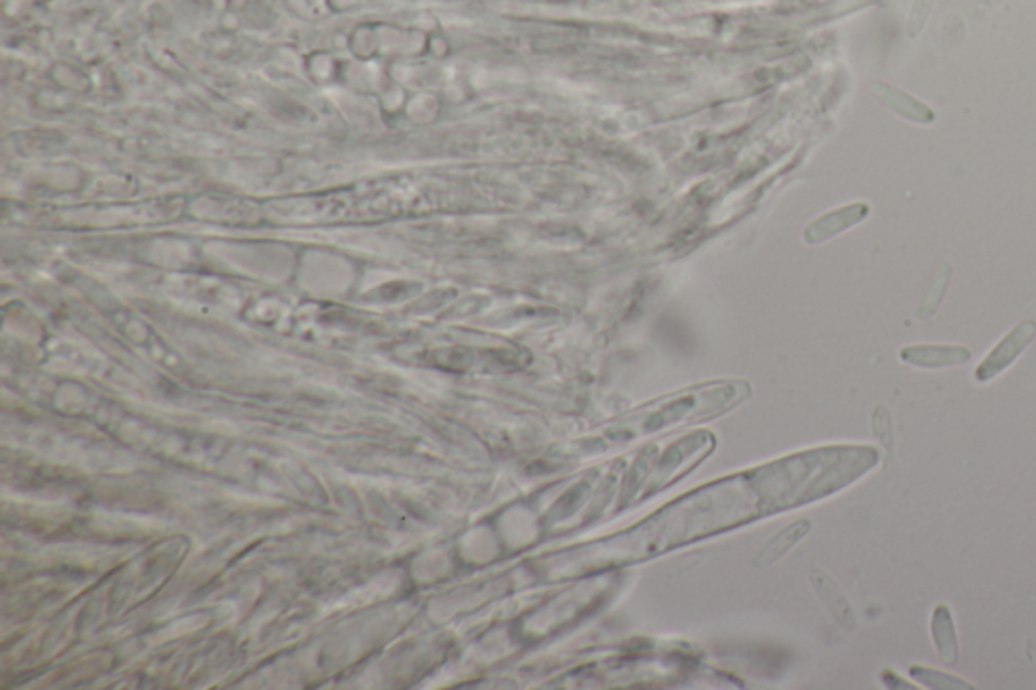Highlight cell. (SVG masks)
<instances>
[{
  "label": "cell",
  "mask_w": 1036,
  "mask_h": 690,
  "mask_svg": "<svg viewBox=\"0 0 1036 690\" xmlns=\"http://www.w3.org/2000/svg\"><path fill=\"white\" fill-rule=\"evenodd\" d=\"M1036 336V322L1024 320L1016 324L998 344L992 349V353L978 365L974 377L978 383H988L996 379L1000 373H1004L1008 367L1014 365V361L1028 349V344Z\"/></svg>",
  "instance_id": "cell-1"
},
{
  "label": "cell",
  "mask_w": 1036,
  "mask_h": 690,
  "mask_svg": "<svg viewBox=\"0 0 1036 690\" xmlns=\"http://www.w3.org/2000/svg\"><path fill=\"white\" fill-rule=\"evenodd\" d=\"M901 361L919 369H943L964 365L972 359V351L960 344H913L899 353Z\"/></svg>",
  "instance_id": "cell-2"
},
{
  "label": "cell",
  "mask_w": 1036,
  "mask_h": 690,
  "mask_svg": "<svg viewBox=\"0 0 1036 690\" xmlns=\"http://www.w3.org/2000/svg\"><path fill=\"white\" fill-rule=\"evenodd\" d=\"M810 577H812V585H814L818 597L822 599V603L828 608V612L836 618V622L842 624L846 630H854L856 628L854 612L850 608L846 595L838 587V583L830 575L820 571V569H814L810 573Z\"/></svg>",
  "instance_id": "cell-3"
},
{
  "label": "cell",
  "mask_w": 1036,
  "mask_h": 690,
  "mask_svg": "<svg viewBox=\"0 0 1036 690\" xmlns=\"http://www.w3.org/2000/svg\"><path fill=\"white\" fill-rule=\"evenodd\" d=\"M867 215H869V205H865V203L836 209V211L824 215L822 219H818L814 225H810L808 231H806V239L810 243H818V241L830 239V237L846 231L848 227L860 223Z\"/></svg>",
  "instance_id": "cell-4"
},
{
  "label": "cell",
  "mask_w": 1036,
  "mask_h": 690,
  "mask_svg": "<svg viewBox=\"0 0 1036 690\" xmlns=\"http://www.w3.org/2000/svg\"><path fill=\"white\" fill-rule=\"evenodd\" d=\"M875 94L881 98L883 104H887L891 110H895L899 116H903L911 122H917V124L935 122V114L929 106H925L923 102L915 100L913 96L893 88V85L879 81V83H875Z\"/></svg>",
  "instance_id": "cell-5"
},
{
  "label": "cell",
  "mask_w": 1036,
  "mask_h": 690,
  "mask_svg": "<svg viewBox=\"0 0 1036 690\" xmlns=\"http://www.w3.org/2000/svg\"><path fill=\"white\" fill-rule=\"evenodd\" d=\"M931 636L935 642V650L943 664L954 666L958 662V636L954 616L947 606H937L931 618Z\"/></svg>",
  "instance_id": "cell-6"
},
{
  "label": "cell",
  "mask_w": 1036,
  "mask_h": 690,
  "mask_svg": "<svg viewBox=\"0 0 1036 690\" xmlns=\"http://www.w3.org/2000/svg\"><path fill=\"white\" fill-rule=\"evenodd\" d=\"M810 527H812V525H810L808 521H800V523H794V525H790L788 529L780 531V533H777V535H775V537H773V539L763 547V551L759 553V559H757V561H759V563H763V565H767V563H771V561H775V559H780L788 549H792V547H794V545H796V543H798V541H800V539L810 531Z\"/></svg>",
  "instance_id": "cell-7"
},
{
  "label": "cell",
  "mask_w": 1036,
  "mask_h": 690,
  "mask_svg": "<svg viewBox=\"0 0 1036 690\" xmlns=\"http://www.w3.org/2000/svg\"><path fill=\"white\" fill-rule=\"evenodd\" d=\"M949 276H952V268H949V266H943L933 276V280L929 282V286H927V290H925V294L921 298L919 312H917L919 318H927V316H931L935 312V308L939 306V302H941V298L945 294V288L949 284Z\"/></svg>",
  "instance_id": "cell-8"
},
{
  "label": "cell",
  "mask_w": 1036,
  "mask_h": 690,
  "mask_svg": "<svg viewBox=\"0 0 1036 690\" xmlns=\"http://www.w3.org/2000/svg\"><path fill=\"white\" fill-rule=\"evenodd\" d=\"M911 678L919 680L921 684L925 686H931V688H939V690H958V688H972L968 682H964L962 678H956V676H949V674H943V672H937L933 668H923V666H911L909 670Z\"/></svg>",
  "instance_id": "cell-9"
},
{
  "label": "cell",
  "mask_w": 1036,
  "mask_h": 690,
  "mask_svg": "<svg viewBox=\"0 0 1036 690\" xmlns=\"http://www.w3.org/2000/svg\"><path fill=\"white\" fill-rule=\"evenodd\" d=\"M933 3L935 0H913V7L909 13V19H907V35L911 39H915L923 31V27L931 15Z\"/></svg>",
  "instance_id": "cell-10"
}]
</instances>
